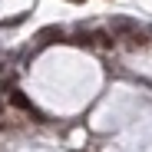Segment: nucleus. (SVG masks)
<instances>
[{
    "mask_svg": "<svg viewBox=\"0 0 152 152\" xmlns=\"http://www.w3.org/2000/svg\"><path fill=\"white\" fill-rule=\"evenodd\" d=\"M136 30H139V27H136L129 17H119V20H113V30H109V33H113V37H129V33H136Z\"/></svg>",
    "mask_w": 152,
    "mask_h": 152,
    "instance_id": "1",
    "label": "nucleus"
},
{
    "mask_svg": "<svg viewBox=\"0 0 152 152\" xmlns=\"http://www.w3.org/2000/svg\"><path fill=\"white\" fill-rule=\"evenodd\" d=\"M122 40H126V46H129V50H142V46L149 43V40H145V33H139V30H136V33H129V37H122Z\"/></svg>",
    "mask_w": 152,
    "mask_h": 152,
    "instance_id": "4",
    "label": "nucleus"
},
{
    "mask_svg": "<svg viewBox=\"0 0 152 152\" xmlns=\"http://www.w3.org/2000/svg\"><path fill=\"white\" fill-rule=\"evenodd\" d=\"M10 103H13L17 109H23V113H30L33 119H40V113L33 109V103H30V99H27V96H23V93H17V89H13V93H10Z\"/></svg>",
    "mask_w": 152,
    "mask_h": 152,
    "instance_id": "2",
    "label": "nucleus"
},
{
    "mask_svg": "<svg viewBox=\"0 0 152 152\" xmlns=\"http://www.w3.org/2000/svg\"><path fill=\"white\" fill-rule=\"evenodd\" d=\"M69 4H83V0H69Z\"/></svg>",
    "mask_w": 152,
    "mask_h": 152,
    "instance_id": "6",
    "label": "nucleus"
},
{
    "mask_svg": "<svg viewBox=\"0 0 152 152\" xmlns=\"http://www.w3.org/2000/svg\"><path fill=\"white\" fill-rule=\"evenodd\" d=\"M0 113H4V99H0Z\"/></svg>",
    "mask_w": 152,
    "mask_h": 152,
    "instance_id": "5",
    "label": "nucleus"
},
{
    "mask_svg": "<svg viewBox=\"0 0 152 152\" xmlns=\"http://www.w3.org/2000/svg\"><path fill=\"white\" fill-rule=\"evenodd\" d=\"M37 40H40L43 46H50V43H60V40H63V30H60V27H43V30L37 33Z\"/></svg>",
    "mask_w": 152,
    "mask_h": 152,
    "instance_id": "3",
    "label": "nucleus"
}]
</instances>
